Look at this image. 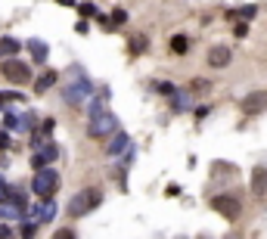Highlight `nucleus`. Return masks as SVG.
Segmentation results:
<instances>
[{"label": "nucleus", "mask_w": 267, "mask_h": 239, "mask_svg": "<svg viewBox=\"0 0 267 239\" xmlns=\"http://www.w3.org/2000/svg\"><path fill=\"white\" fill-rule=\"evenodd\" d=\"M155 90H158V94H165V97H174L177 94L171 81H155Z\"/></svg>", "instance_id": "18"}, {"label": "nucleus", "mask_w": 267, "mask_h": 239, "mask_svg": "<svg viewBox=\"0 0 267 239\" xmlns=\"http://www.w3.org/2000/svg\"><path fill=\"white\" fill-rule=\"evenodd\" d=\"M190 90H193V94H205V90H211V81H205V78H196Z\"/></svg>", "instance_id": "19"}, {"label": "nucleus", "mask_w": 267, "mask_h": 239, "mask_svg": "<svg viewBox=\"0 0 267 239\" xmlns=\"http://www.w3.org/2000/svg\"><path fill=\"white\" fill-rule=\"evenodd\" d=\"M267 109V90H252L245 100H242V112L245 115H258Z\"/></svg>", "instance_id": "8"}, {"label": "nucleus", "mask_w": 267, "mask_h": 239, "mask_svg": "<svg viewBox=\"0 0 267 239\" xmlns=\"http://www.w3.org/2000/svg\"><path fill=\"white\" fill-rule=\"evenodd\" d=\"M211 208H215L221 217H227V220H239V214H242V205H239V199H236V196H230V193L211 196Z\"/></svg>", "instance_id": "3"}, {"label": "nucleus", "mask_w": 267, "mask_h": 239, "mask_svg": "<svg viewBox=\"0 0 267 239\" xmlns=\"http://www.w3.org/2000/svg\"><path fill=\"white\" fill-rule=\"evenodd\" d=\"M28 50H31L34 62H47V53H50V50H47L44 41H34V38H31V41H28Z\"/></svg>", "instance_id": "13"}, {"label": "nucleus", "mask_w": 267, "mask_h": 239, "mask_svg": "<svg viewBox=\"0 0 267 239\" xmlns=\"http://www.w3.org/2000/svg\"><path fill=\"white\" fill-rule=\"evenodd\" d=\"M211 112V106H196V118H205Z\"/></svg>", "instance_id": "25"}, {"label": "nucleus", "mask_w": 267, "mask_h": 239, "mask_svg": "<svg viewBox=\"0 0 267 239\" xmlns=\"http://www.w3.org/2000/svg\"><path fill=\"white\" fill-rule=\"evenodd\" d=\"M4 127H7V131H13V127H16V115L7 112V115H4Z\"/></svg>", "instance_id": "24"}, {"label": "nucleus", "mask_w": 267, "mask_h": 239, "mask_svg": "<svg viewBox=\"0 0 267 239\" xmlns=\"http://www.w3.org/2000/svg\"><path fill=\"white\" fill-rule=\"evenodd\" d=\"M0 71H4V78L10 81V84H28L31 81V68L22 62V59H4L0 62Z\"/></svg>", "instance_id": "4"}, {"label": "nucleus", "mask_w": 267, "mask_h": 239, "mask_svg": "<svg viewBox=\"0 0 267 239\" xmlns=\"http://www.w3.org/2000/svg\"><path fill=\"white\" fill-rule=\"evenodd\" d=\"M252 193L258 199H267V168H264V165L252 171Z\"/></svg>", "instance_id": "11"}, {"label": "nucleus", "mask_w": 267, "mask_h": 239, "mask_svg": "<svg viewBox=\"0 0 267 239\" xmlns=\"http://www.w3.org/2000/svg\"><path fill=\"white\" fill-rule=\"evenodd\" d=\"M208 65L211 68H227L230 59H233V50H230L227 44H215V47H208Z\"/></svg>", "instance_id": "7"}, {"label": "nucleus", "mask_w": 267, "mask_h": 239, "mask_svg": "<svg viewBox=\"0 0 267 239\" xmlns=\"http://www.w3.org/2000/svg\"><path fill=\"white\" fill-rule=\"evenodd\" d=\"M78 13H81V16H97V7H94V4H81Z\"/></svg>", "instance_id": "21"}, {"label": "nucleus", "mask_w": 267, "mask_h": 239, "mask_svg": "<svg viewBox=\"0 0 267 239\" xmlns=\"http://www.w3.org/2000/svg\"><path fill=\"white\" fill-rule=\"evenodd\" d=\"M128 149H131V140H128V134H124V131H115V134L109 137V143H106V152H109V158L128 152Z\"/></svg>", "instance_id": "10"}, {"label": "nucleus", "mask_w": 267, "mask_h": 239, "mask_svg": "<svg viewBox=\"0 0 267 239\" xmlns=\"http://www.w3.org/2000/svg\"><path fill=\"white\" fill-rule=\"evenodd\" d=\"M171 50L174 53H187L190 50V41L184 38V34H177V38H171Z\"/></svg>", "instance_id": "17"}, {"label": "nucleus", "mask_w": 267, "mask_h": 239, "mask_svg": "<svg viewBox=\"0 0 267 239\" xmlns=\"http://www.w3.org/2000/svg\"><path fill=\"white\" fill-rule=\"evenodd\" d=\"M177 239H187V236H177Z\"/></svg>", "instance_id": "33"}, {"label": "nucleus", "mask_w": 267, "mask_h": 239, "mask_svg": "<svg viewBox=\"0 0 267 239\" xmlns=\"http://www.w3.org/2000/svg\"><path fill=\"white\" fill-rule=\"evenodd\" d=\"M0 202H10V190L4 187V180H0Z\"/></svg>", "instance_id": "27"}, {"label": "nucleus", "mask_w": 267, "mask_h": 239, "mask_svg": "<svg viewBox=\"0 0 267 239\" xmlns=\"http://www.w3.org/2000/svg\"><path fill=\"white\" fill-rule=\"evenodd\" d=\"M199 239H211V236H208V233H205V236H199Z\"/></svg>", "instance_id": "31"}, {"label": "nucleus", "mask_w": 267, "mask_h": 239, "mask_svg": "<svg viewBox=\"0 0 267 239\" xmlns=\"http://www.w3.org/2000/svg\"><path fill=\"white\" fill-rule=\"evenodd\" d=\"M56 4H62V7H72V4H75V0H56Z\"/></svg>", "instance_id": "30"}, {"label": "nucleus", "mask_w": 267, "mask_h": 239, "mask_svg": "<svg viewBox=\"0 0 267 239\" xmlns=\"http://www.w3.org/2000/svg\"><path fill=\"white\" fill-rule=\"evenodd\" d=\"M10 146V140H7V134H0V149H7Z\"/></svg>", "instance_id": "29"}, {"label": "nucleus", "mask_w": 267, "mask_h": 239, "mask_svg": "<svg viewBox=\"0 0 267 239\" xmlns=\"http://www.w3.org/2000/svg\"><path fill=\"white\" fill-rule=\"evenodd\" d=\"M94 94V84L87 81V78H81V81H72V84H65L62 87V100L68 103V106H84V100Z\"/></svg>", "instance_id": "5"}, {"label": "nucleus", "mask_w": 267, "mask_h": 239, "mask_svg": "<svg viewBox=\"0 0 267 239\" xmlns=\"http://www.w3.org/2000/svg\"><path fill=\"white\" fill-rule=\"evenodd\" d=\"M53 239H75V230H68V227H62L56 236H53Z\"/></svg>", "instance_id": "22"}, {"label": "nucleus", "mask_w": 267, "mask_h": 239, "mask_svg": "<svg viewBox=\"0 0 267 239\" xmlns=\"http://www.w3.org/2000/svg\"><path fill=\"white\" fill-rule=\"evenodd\" d=\"M59 81V75H56V71H44V75L38 78V84H34V90H38V94H44V90H50L53 84H56Z\"/></svg>", "instance_id": "14"}, {"label": "nucleus", "mask_w": 267, "mask_h": 239, "mask_svg": "<svg viewBox=\"0 0 267 239\" xmlns=\"http://www.w3.org/2000/svg\"><path fill=\"white\" fill-rule=\"evenodd\" d=\"M100 202H103V193L97 187H87V190H81V193H75L72 199H68L65 211L72 217H84V214H91L94 208H100Z\"/></svg>", "instance_id": "1"}, {"label": "nucleus", "mask_w": 267, "mask_h": 239, "mask_svg": "<svg viewBox=\"0 0 267 239\" xmlns=\"http://www.w3.org/2000/svg\"><path fill=\"white\" fill-rule=\"evenodd\" d=\"M245 34H248V25L239 22V25H236V38H245Z\"/></svg>", "instance_id": "26"}, {"label": "nucleus", "mask_w": 267, "mask_h": 239, "mask_svg": "<svg viewBox=\"0 0 267 239\" xmlns=\"http://www.w3.org/2000/svg\"><path fill=\"white\" fill-rule=\"evenodd\" d=\"M19 41H16V38H10V34H7V38L4 41H0V59H13L16 56V53H19Z\"/></svg>", "instance_id": "12"}, {"label": "nucleus", "mask_w": 267, "mask_h": 239, "mask_svg": "<svg viewBox=\"0 0 267 239\" xmlns=\"http://www.w3.org/2000/svg\"><path fill=\"white\" fill-rule=\"evenodd\" d=\"M56 155H59V149H56L53 143H47V146H41V149L31 155V168H34V171H44L50 162H56Z\"/></svg>", "instance_id": "9"}, {"label": "nucleus", "mask_w": 267, "mask_h": 239, "mask_svg": "<svg viewBox=\"0 0 267 239\" xmlns=\"http://www.w3.org/2000/svg\"><path fill=\"white\" fill-rule=\"evenodd\" d=\"M56 187H59V174L53 171V168L34 171V180H31V190H34V196H41V199H50L53 193H56Z\"/></svg>", "instance_id": "2"}, {"label": "nucleus", "mask_w": 267, "mask_h": 239, "mask_svg": "<svg viewBox=\"0 0 267 239\" xmlns=\"http://www.w3.org/2000/svg\"><path fill=\"white\" fill-rule=\"evenodd\" d=\"M124 19H128V13H124L121 7H115V13H112V25H121Z\"/></svg>", "instance_id": "20"}, {"label": "nucleus", "mask_w": 267, "mask_h": 239, "mask_svg": "<svg viewBox=\"0 0 267 239\" xmlns=\"http://www.w3.org/2000/svg\"><path fill=\"white\" fill-rule=\"evenodd\" d=\"M171 109H174V112H187V109H190V94H174Z\"/></svg>", "instance_id": "16"}, {"label": "nucleus", "mask_w": 267, "mask_h": 239, "mask_svg": "<svg viewBox=\"0 0 267 239\" xmlns=\"http://www.w3.org/2000/svg\"><path fill=\"white\" fill-rule=\"evenodd\" d=\"M118 131V121L112 112H103L97 118H91V124H87V134H91L94 140H103V137H112Z\"/></svg>", "instance_id": "6"}, {"label": "nucleus", "mask_w": 267, "mask_h": 239, "mask_svg": "<svg viewBox=\"0 0 267 239\" xmlns=\"http://www.w3.org/2000/svg\"><path fill=\"white\" fill-rule=\"evenodd\" d=\"M227 239H236V236H233V233H230V236H227Z\"/></svg>", "instance_id": "32"}, {"label": "nucleus", "mask_w": 267, "mask_h": 239, "mask_svg": "<svg viewBox=\"0 0 267 239\" xmlns=\"http://www.w3.org/2000/svg\"><path fill=\"white\" fill-rule=\"evenodd\" d=\"M53 127H56V121H53V118H47V121H44V131H41V134H44V137H50V134H53Z\"/></svg>", "instance_id": "23"}, {"label": "nucleus", "mask_w": 267, "mask_h": 239, "mask_svg": "<svg viewBox=\"0 0 267 239\" xmlns=\"http://www.w3.org/2000/svg\"><path fill=\"white\" fill-rule=\"evenodd\" d=\"M146 47H149V41L143 38V34H134V38L128 41V50H131V53H143Z\"/></svg>", "instance_id": "15"}, {"label": "nucleus", "mask_w": 267, "mask_h": 239, "mask_svg": "<svg viewBox=\"0 0 267 239\" xmlns=\"http://www.w3.org/2000/svg\"><path fill=\"white\" fill-rule=\"evenodd\" d=\"M75 31H78V34H87V22H84V19H81V22H78V25H75Z\"/></svg>", "instance_id": "28"}]
</instances>
